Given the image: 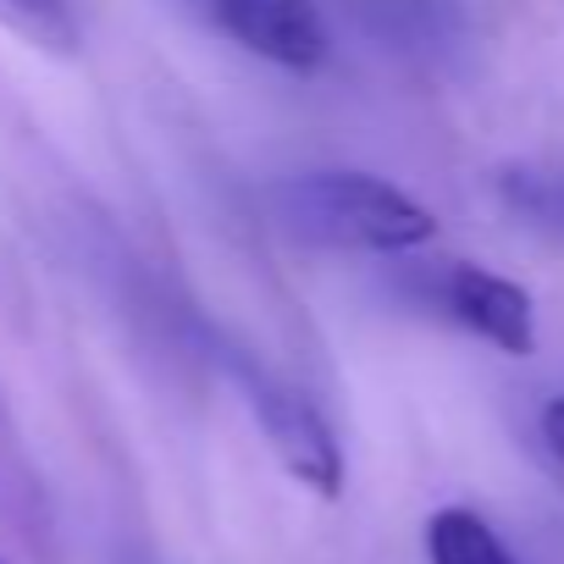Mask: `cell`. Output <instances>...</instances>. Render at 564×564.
Instances as JSON below:
<instances>
[{
    "instance_id": "1",
    "label": "cell",
    "mask_w": 564,
    "mask_h": 564,
    "mask_svg": "<svg viewBox=\"0 0 564 564\" xmlns=\"http://www.w3.org/2000/svg\"><path fill=\"white\" fill-rule=\"evenodd\" d=\"M282 232L322 249H360V254H404L437 238V216L371 172H305L265 194Z\"/></svg>"
},
{
    "instance_id": "7",
    "label": "cell",
    "mask_w": 564,
    "mask_h": 564,
    "mask_svg": "<svg viewBox=\"0 0 564 564\" xmlns=\"http://www.w3.org/2000/svg\"><path fill=\"white\" fill-rule=\"evenodd\" d=\"M536 426H542V443H547V454H553V459L564 465V393L542 404V415H536Z\"/></svg>"
},
{
    "instance_id": "4",
    "label": "cell",
    "mask_w": 564,
    "mask_h": 564,
    "mask_svg": "<svg viewBox=\"0 0 564 564\" xmlns=\"http://www.w3.org/2000/svg\"><path fill=\"white\" fill-rule=\"evenodd\" d=\"M437 300H443L448 322H459L465 333H476L498 355L525 360L536 349V311H531V294L520 289V282H509V276H498L487 265L459 260V265L443 271Z\"/></svg>"
},
{
    "instance_id": "3",
    "label": "cell",
    "mask_w": 564,
    "mask_h": 564,
    "mask_svg": "<svg viewBox=\"0 0 564 564\" xmlns=\"http://www.w3.org/2000/svg\"><path fill=\"white\" fill-rule=\"evenodd\" d=\"M188 7L238 51L282 73H316L333 56V29L316 0H188Z\"/></svg>"
},
{
    "instance_id": "5",
    "label": "cell",
    "mask_w": 564,
    "mask_h": 564,
    "mask_svg": "<svg viewBox=\"0 0 564 564\" xmlns=\"http://www.w3.org/2000/svg\"><path fill=\"white\" fill-rule=\"evenodd\" d=\"M426 558L432 564H514L503 536L476 509H437L426 520Z\"/></svg>"
},
{
    "instance_id": "2",
    "label": "cell",
    "mask_w": 564,
    "mask_h": 564,
    "mask_svg": "<svg viewBox=\"0 0 564 564\" xmlns=\"http://www.w3.org/2000/svg\"><path fill=\"white\" fill-rule=\"evenodd\" d=\"M238 382H243V399H249V415L260 421L271 454L282 459L300 487L322 492V498H338L344 492V448H338V432L327 426V415L289 382H276L271 371H254V366H238Z\"/></svg>"
},
{
    "instance_id": "6",
    "label": "cell",
    "mask_w": 564,
    "mask_h": 564,
    "mask_svg": "<svg viewBox=\"0 0 564 564\" xmlns=\"http://www.w3.org/2000/svg\"><path fill=\"white\" fill-rule=\"evenodd\" d=\"M0 23L18 40H29L34 51H51V56H73L78 40H84L73 0H0Z\"/></svg>"
},
{
    "instance_id": "8",
    "label": "cell",
    "mask_w": 564,
    "mask_h": 564,
    "mask_svg": "<svg viewBox=\"0 0 564 564\" xmlns=\"http://www.w3.org/2000/svg\"><path fill=\"white\" fill-rule=\"evenodd\" d=\"M0 564H7V558H0Z\"/></svg>"
}]
</instances>
